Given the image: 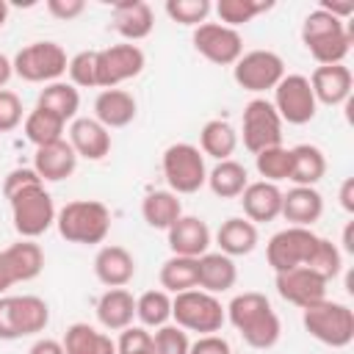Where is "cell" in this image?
I'll use <instances>...</instances> for the list:
<instances>
[{"instance_id": "cell-1", "label": "cell", "mask_w": 354, "mask_h": 354, "mask_svg": "<svg viewBox=\"0 0 354 354\" xmlns=\"http://www.w3.org/2000/svg\"><path fill=\"white\" fill-rule=\"evenodd\" d=\"M224 313L246 346H252V348L277 346V340L282 335V324H279V315L274 313L271 301L263 293L243 290V293L232 296V301L224 307Z\"/></svg>"}, {"instance_id": "cell-2", "label": "cell", "mask_w": 354, "mask_h": 354, "mask_svg": "<svg viewBox=\"0 0 354 354\" xmlns=\"http://www.w3.org/2000/svg\"><path fill=\"white\" fill-rule=\"evenodd\" d=\"M301 41L318 61V66L343 64L351 50V30H346L343 19L326 14L324 8H315L301 22Z\"/></svg>"}, {"instance_id": "cell-3", "label": "cell", "mask_w": 354, "mask_h": 354, "mask_svg": "<svg viewBox=\"0 0 354 354\" xmlns=\"http://www.w3.org/2000/svg\"><path fill=\"white\" fill-rule=\"evenodd\" d=\"M55 227L64 241L94 246L111 232V210L97 199H75L55 213Z\"/></svg>"}, {"instance_id": "cell-4", "label": "cell", "mask_w": 354, "mask_h": 354, "mask_svg": "<svg viewBox=\"0 0 354 354\" xmlns=\"http://www.w3.org/2000/svg\"><path fill=\"white\" fill-rule=\"evenodd\" d=\"M301 324L310 332V337H315L318 343L332 346V348H343L354 340V313L343 301L321 299L318 304L304 307Z\"/></svg>"}, {"instance_id": "cell-5", "label": "cell", "mask_w": 354, "mask_h": 354, "mask_svg": "<svg viewBox=\"0 0 354 354\" xmlns=\"http://www.w3.org/2000/svg\"><path fill=\"white\" fill-rule=\"evenodd\" d=\"M171 318L185 332L213 335V332H218L224 326L227 313H224L221 301L213 293L191 288V290H183V293L171 296Z\"/></svg>"}, {"instance_id": "cell-6", "label": "cell", "mask_w": 354, "mask_h": 354, "mask_svg": "<svg viewBox=\"0 0 354 354\" xmlns=\"http://www.w3.org/2000/svg\"><path fill=\"white\" fill-rule=\"evenodd\" d=\"M50 324V307L44 299L25 296H0V340H19L28 335L44 332Z\"/></svg>"}, {"instance_id": "cell-7", "label": "cell", "mask_w": 354, "mask_h": 354, "mask_svg": "<svg viewBox=\"0 0 354 354\" xmlns=\"http://www.w3.org/2000/svg\"><path fill=\"white\" fill-rule=\"evenodd\" d=\"M8 205H11L14 230L28 241H36L39 235H44L55 224V213L58 210H55L53 196L47 194L44 183L17 191L14 196H8Z\"/></svg>"}, {"instance_id": "cell-8", "label": "cell", "mask_w": 354, "mask_h": 354, "mask_svg": "<svg viewBox=\"0 0 354 354\" xmlns=\"http://www.w3.org/2000/svg\"><path fill=\"white\" fill-rule=\"evenodd\" d=\"M163 177L169 183L171 194H196L207 183V169H205V155L194 144H171L163 152Z\"/></svg>"}, {"instance_id": "cell-9", "label": "cell", "mask_w": 354, "mask_h": 354, "mask_svg": "<svg viewBox=\"0 0 354 354\" xmlns=\"http://www.w3.org/2000/svg\"><path fill=\"white\" fill-rule=\"evenodd\" d=\"M14 75L28 80V83H55L64 72H66V53L61 44L55 41H33L28 47H22L14 58Z\"/></svg>"}, {"instance_id": "cell-10", "label": "cell", "mask_w": 354, "mask_h": 354, "mask_svg": "<svg viewBox=\"0 0 354 354\" xmlns=\"http://www.w3.org/2000/svg\"><path fill=\"white\" fill-rule=\"evenodd\" d=\"M241 138L252 155L282 144V119L268 100L254 97L246 102L243 119H241Z\"/></svg>"}, {"instance_id": "cell-11", "label": "cell", "mask_w": 354, "mask_h": 354, "mask_svg": "<svg viewBox=\"0 0 354 354\" xmlns=\"http://www.w3.org/2000/svg\"><path fill=\"white\" fill-rule=\"evenodd\" d=\"M318 238L310 227H285L279 232L271 235V241L266 243V257L268 266L274 268V274L288 271V268H299L307 266V260L313 257Z\"/></svg>"}, {"instance_id": "cell-12", "label": "cell", "mask_w": 354, "mask_h": 354, "mask_svg": "<svg viewBox=\"0 0 354 354\" xmlns=\"http://www.w3.org/2000/svg\"><path fill=\"white\" fill-rule=\"evenodd\" d=\"M232 77L243 91H268L285 77V61L274 50H249L232 64Z\"/></svg>"}, {"instance_id": "cell-13", "label": "cell", "mask_w": 354, "mask_h": 354, "mask_svg": "<svg viewBox=\"0 0 354 354\" xmlns=\"http://www.w3.org/2000/svg\"><path fill=\"white\" fill-rule=\"evenodd\" d=\"M271 105L279 113V119L288 124H307V122H313V116L318 111L315 94H313L310 80L304 75H285L274 86Z\"/></svg>"}, {"instance_id": "cell-14", "label": "cell", "mask_w": 354, "mask_h": 354, "mask_svg": "<svg viewBox=\"0 0 354 354\" xmlns=\"http://www.w3.org/2000/svg\"><path fill=\"white\" fill-rule=\"evenodd\" d=\"M147 58L138 44H111L105 50H97V86L100 88H116L124 80H133L141 75Z\"/></svg>"}, {"instance_id": "cell-15", "label": "cell", "mask_w": 354, "mask_h": 354, "mask_svg": "<svg viewBox=\"0 0 354 354\" xmlns=\"http://www.w3.org/2000/svg\"><path fill=\"white\" fill-rule=\"evenodd\" d=\"M194 50L218 66H232L243 55V39L235 28H227L221 22H202L194 28Z\"/></svg>"}, {"instance_id": "cell-16", "label": "cell", "mask_w": 354, "mask_h": 354, "mask_svg": "<svg viewBox=\"0 0 354 354\" xmlns=\"http://www.w3.org/2000/svg\"><path fill=\"white\" fill-rule=\"evenodd\" d=\"M274 285H277V293L285 301H290V304H296V307L304 310V307H313L321 299H326V285L329 282L321 279L315 271L299 266V268L279 271L277 279H274Z\"/></svg>"}, {"instance_id": "cell-17", "label": "cell", "mask_w": 354, "mask_h": 354, "mask_svg": "<svg viewBox=\"0 0 354 354\" xmlns=\"http://www.w3.org/2000/svg\"><path fill=\"white\" fill-rule=\"evenodd\" d=\"M310 88L315 94V102L324 105H343L351 97V69L346 64H329V66H315L313 75L307 77Z\"/></svg>"}, {"instance_id": "cell-18", "label": "cell", "mask_w": 354, "mask_h": 354, "mask_svg": "<svg viewBox=\"0 0 354 354\" xmlns=\"http://www.w3.org/2000/svg\"><path fill=\"white\" fill-rule=\"evenodd\" d=\"M77 158L86 160H102L111 152V133L94 119V116H77L69 124V138Z\"/></svg>"}, {"instance_id": "cell-19", "label": "cell", "mask_w": 354, "mask_h": 354, "mask_svg": "<svg viewBox=\"0 0 354 354\" xmlns=\"http://www.w3.org/2000/svg\"><path fill=\"white\" fill-rule=\"evenodd\" d=\"M33 169H36V174H39L44 183H61V180H66V177L75 174V169H77V155H75L72 144H69L66 138H61V141L36 147Z\"/></svg>"}, {"instance_id": "cell-20", "label": "cell", "mask_w": 354, "mask_h": 354, "mask_svg": "<svg viewBox=\"0 0 354 354\" xmlns=\"http://www.w3.org/2000/svg\"><path fill=\"white\" fill-rule=\"evenodd\" d=\"M166 238H169L171 254H180V257H202L210 246V230L196 216H180L166 230Z\"/></svg>"}, {"instance_id": "cell-21", "label": "cell", "mask_w": 354, "mask_h": 354, "mask_svg": "<svg viewBox=\"0 0 354 354\" xmlns=\"http://www.w3.org/2000/svg\"><path fill=\"white\" fill-rule=\"evenodd\" d=\"M138 113V102L130 91L124 88H102L94 100V119L105 130L127 127Z\"/></svg>"}, {"instance_id": "cell-22", "label": "cell", "mask_w": 354, "mask_h": 354, "mask_svg": "<svg viewBox=\"0 0 354 354\" xmlns=\"http://www.w3.org/2000/svg\"><path fill=\"white\" fill-rule=\"evenodd\" d=\"M279 216L290 221V227H313L324 216V196L313 185H293L288 194H282Z\"/></svg>"}, {"instance_id": "cell-23", "label": "cell", "mask_w": 354, "mask_h": 354, "mask_svg": "<svg viewBox=\"0 0 354 354\" xmlns=\"http://www.w3.org/2000/svg\"><path fill=\"white\" fill-rule=\"evenodd\" d=\"M152 28H155V14H152L149 3H144V0L113 3V30L122 39H127L130 44L147 39L152 33Z\"/></svg>"}, {"instance_id": "cell-24", "label": "cell", "mask_w": 354, "mask_h": 354, "mask_svg": "<svg viewBox=\"0 0 354 354\" xmlns=\"http://www.w3.org/2000/svg\"><path fill=\"white\" fill-rule=\"evenodd\" d=\"M94 274L105 288H124L136 277V257L116 243H108L94 257Z\"/></svg>"}, {"instance_id": "cell-25", "label": "cell", "mask_w": 354, "mask_h": 354, "mask_svg": "<svg viewBox=\"0 0 354 354\" xmlns=\"http://www.w3.org/2000/svg\"><path fill=\"white\" fill-rule=\"evenodd\" d=\"M238 279V268L235 260L221 254V252H205L202 257H196V288L205 293H224L235 285Z\"/></svg>"}, {"instance_id": "cell-26", "label": "cell", "mask_w": 354, "mask_h": 354, "mask_svg": "<svg viewBox=\"0 0 354 354\" xmlns=\"http://www.w3.org/2000/svg\"><path fill=\"white\" fill-rule=\"evenodd\" d=\"M241 205H243V213L252 224H260V221H274L282 210V191L277 183H266V180H257V183H249L241 194Z\"/></svg>"}, {"instance_id": "cell-27", "label": "cell", "mask_w": 354, "mask_h": 354, "mask_svg": "<svg viewBox=\"0 0 354 354\" xmlns=\"http://www.w3.org/2000/svg\"><path fill=\"white\" fill-rule=\"evenodd\" d=\"M136 318V296L127 288H108L97 301V321L108 332H122L133 326Z\"/></svg>"}, {"instance_id": "cell-28", "label": "cell", "mask_w": 354, "mask_h": 354, "mask_svg": "<svg viewBox=\"0 0 354 354\" xmlns=\"http://www.w3.org/2000/svg\"><path fill=\"white\" fill-rule=\"evenodd\" d=\"M216 243H218L221 254H227V257L249 254L257 246V224H252L243 216H232V218L221 221V227L216 232Z\"/></svg>"}, {"instance_id": "cell-29", "label": "cell", "mask_w": 354, "mask_h": 354, "mask_svg": "<svg viewBox=\"0 0 354 354\" xmlns=\"http://www.w3.org/2000/svg\"><path fill=\"white\" fill-rule=\"evenodd\" d=\"M3 257H6V263L11 268L14 282H30L44 268V252H41V246L36 241H28V238L6 246L3 249Z\"/></svg>"}, {"instance_id": "cell-30", "label": "cell", "mask_w": 354, "mask_h": 354, "mask_svg": "<svg viewBox=\"0 0 354 354\" xmlns=\"http://www.w3.org/2000/svg\"><path fill=\"white\" fill-rule=\"evenodd\" d=\"M61 346H64V354H116V340H111V335L83 321L66 329Z\"/></svg>"}, {"instance_id": "cell-31", "label": "cell", "mask_w": 354, "mask_h": 354, "mask_svg": "<svg viewBox=\"0 0 354 354\" xmlns=\"http://www.w3.org/2000/svg\"><path fill=\"white\" fill-rule=\"evenodd\" d=\"M326 174V158L315 144L290 147V177L293 185H313Z\"/></svg>"}, {"instance_id": "cell-32", "label": "cell", "mask_w": 354, "mask_h": 354, "mask_svg": "<svg viewBox=\"0 0 354 354\" xmlns=\"http://www.w3.org/2000/svg\"><path fill=\"white\" fill-rule=\"evenodd\" d=\"M238 147V133L224 119H210L199 130V152L210 155L216 160H230V155Z\"/></svg>"}, {"instance_id": "cell-33", "label": "cell", "mask_w": 354, "mask_h": 354, "mask_svg": "<svg viewBox=\"0 0 354 354\" xmlns=\"http://www.w3.org/2000/svg\"><path fill=\"white\" fill-rule=\"evenodd\" d=\"M141 216L152 230H169L183 216V205L171 191H149L141 199Z\"/></svg>"}, {"instance_id": "cell-34", "label": "cell", "mask_w": 354, "mask_h": 354, "mask_svg": "<svg viewBox=\"0 0 354 354\" xmlns=\"http://www.w3.org/2000/svg\"><path fill=\"white\" fill-rule=\"evenodd\" d=\"M36 108H44L50 113H55L58 119L69 122V119H77V108H80V94L72 83H64V80H55V83H47L41 91H39V100H36Z\"/></svg>"}, {"instance_id": "cell-35", "label": "cell", "mask_w": 354, "mask_h": 354, "mask_svg": "<svg viewBox=\"0 0 354 354\" xmlns=\"http://www.w3.org/2000/svg\"><path fill=\"white\" fill-rule=\"evenodd\" d=\"M207 185L218 199H235L243 194V188L249 185V174L246 166H241L238 160H218L210 171H207Z\"/></svg>"}, {"instance_id": "cell-36", "label": "cell", "mask_w": 354, "mask_h": 354, "mask_svg": "<svg viewBox=\"0 0 354 354\" xmlns=\"http://www.w3.org/2000/svg\"><path fill=\"white\" fill-rule=\"evenodd\" d=\"M160 288L166 293H183V290H191L196 288V257H180V254H171L163 266H160Z\"/></svg>"}, {"instance_id": "cell-37", "label": "cell", "mask_w": 354, "mask_h": 354, "mask_svg": "<svg viewBox=\"0 0 354 354\" xmlns=\"http://www.w3.org/2000/svg\"><path fill=\"white\" fill-rule=\"evenodd\" d=\"M136 318L141 321L144 329H158L166 326L171 318V293H166L163 288L147 290L136 299Z\"/></svg>"}, {"instance_id": "cell-38", "label": "cell", "mask_w": 354, "mask_h": 354, "mask_svg": "<svg viewBox=\"0 0 354 354\" xmlns=\"http://www.w3.org/2000/svg\"><path fill=\"white\" fill-rule=\"evenodd\" d=\"M22 127H25V136H28L30 144L44 147V144H53V141H61V138H64L66 122L58 119L55 113L44 111V108H33V111L22 119Z\"/></svg>"}, {"instance_id": "cell-39", "label": "cell", "mask_w": 354, "mask_h": 354, "mask_svg": "<svg viewBox=\"0 0 354 354\" xmlns=\"http://www.w3.org/2000/svg\"><path fill=\"white\" fill-rule=\"evenodd\" d=\"M213 8H216V14H218V22H221V25L238 28V25L252 22L257 14L274 8V3H271V0H218Z\"/></svg>"}, {"instance_id": "cell-40", "label": "cell", "mask_w": 354, "mask_h": 354, "mask_svg": "<svg viewBox=\"0 0 354 354\" xmlns=\"http://www.w3.org/2000/svg\"><path fill=\"white\" fill-rule=\"evenodd\" d=\"M254 166H257V174L266 183L288 180L290 177V149L282 147V144L279 147H268V149L254 155Z\"/></svg>"}, {"instance_id": "cell-41", "label": "cell", "mask_w": 354, "mask_h": 354, "mask_svg": "<svg viewBox=\"0 0 354 354\" xmlns=\"http://www.w3.org/2000/svg\"><path fill=\"white\" fill-rule=\"evenodd\" d=\"M304 268L315 271L321 279L329 282V279H335V277L340 274V268H343V254H340V249H337L332 241L318 238V246H315V252H313V257L307 260Z\"/></svg>"}, {"instance_id": "cell-42", "label": "cell", "mask_w": 354, "mask_h": 354, "mask_svg": "<svg viewBox=\"0 0 354 354\" xmlns=\"http://www.w3.org/2000/svg\"><path fill=\"white\" fill-rule=\"evenodd\" d=\"M210 11H213L210 0H169L166 3L169 19L180 25H191V28H199L202 22H207Z\"/></svg>"}, {"instance_id": "cell-43", "label": "cell", "mask_w": 354, "mask_h": 354, "mask_svg": "<svg viewBox=\"0 0 354 354\" xmlns=\"http://www.w3.org/2000/svg\"><path fill=\"white\" fill-rule=\"evenodd\" d=\"M69 72V83L77 88H91L97 86V50H80L69 58L66 64Z\"/></svg>"}, {"instance_id": "cell-44", "label": "cell", "mask_w": 354, "mask_h": 354, "mask_svg": "<svg viewBox=\"0 0 354 354\" xmlns=\"http://www.w3.org/2000/svg\"><path fill=\"white\" fill-rule=\"evenodd\" d=\"M152 343H155V354H188V348H191L188 332L180 329L177 324L158 326L152 332Z\"/></svg>"}, {"instance_id": "cell-45", "label": "cell", "mask_w": 354, "mask_h": 354, "mask_svg": "<svg viewBox=\"0 0 354 354\" xmlns=\"http://www.w3.org/2000/svg\"><path fill=\"white\" fill-rule=\"evenodd\" d=\"M116 354H155L152 332L144 326H127L119 332L116 340Z\"/></svg>"}, {"instance_id": "cell-46", "label": "cell", "mask_w": 354, "mask_h": 354, "mask_svg": "<svg viewBox=\"0 0 354 354\" xmlns=\"http://www.w3.org/2000/svg\"><path fill=\"white\" fill-rule=\"evenodd\" d=\"M19 124H22V100L14 91L0 88V133H11Z\"/></svg>"}, {"instance_id": "cell-47", "label": "cell", "mask_w": 354, "mask_h": 354, "mask_svg": "<svg viewBox=\"0 0 354 354\" xmlns=\"http://www.w3.org/2000/svg\"><path fill=\"white\" fill-rule=\"evenodd\" d=\"M44 180L36 174V169L33 166H19V169H11L8 174H6V180H3V196L8 199V196H14L17 191H22V188H30V185H41Z\"/></svg>"}, {"instance_id": "cell-48", "label": "cell", "mask_w": 354, "mask_h": 354, "mask_svg": "<svg viewBox=\"0 0 354 354\" xmlns=\"http://www.w3.org/2000/svg\"><path fill=\"white\" fill-rule=\"evenodd\" d=\"M188 354H232V348H230L227 337H221V335L213 332V335H199L191 343Z\"/></svg>"}, {"instance_id": "cell-49", "label": "cell", "mask_w": 354, "mask_h": 354, "mask_svg": "<svg viewBox=\"0 0 354 354\" xmlns=\"http://www.w3.org/2000/svg\"><path fill=\"white\" fill-rule=\"evenodd\" d=\"M47 11L55 19L69 22V19H75V17H80L86 11V3L83 0H47Z\"/></svg>"}, {"instance_id": "cell-50", "label": "cell", "mask_w": 354, "mask_h": 354, "mask_svg": "<svg viewBox=\"0 0 354 354\" xmlns=\"http://www.w3.org/2000/svg\"><path fill=\"white\" fill-rule=\"evenodd\" d=\"M318 8H324L326 14H332V17H337V19H348V17L354 14V3H351V0H343V3L321 0V6H318Z\"/></svg>"}, {"instance_id": "cell-51", "label": "cell", "mask_w": 354, "mask_h": 354, "mask_svg": "<svg viewBox=\"0 0 354 354\" xmlns=\"http://www.w3.org/2000/svg\"><path fill=\"white\" fill-rule=\"evenodd\" d=\"M28 354H64V346H61V340H53V337H39L30 348H28Z\"/></svg>"}, {"instance_id": "cell-52", "label": "cell", "mask_w": 354, "mask_h": 354, "mask_svg": "<svg viewBox=\"0 0 354 354\" xmlns=\"http://www.w3.org/2000/svg\"><path fill=\"white\" fill-rule=\"evenodd\" d=\"M340 207L346 213H354V177H346L343 185H340Z\"/></svg>"}, {"instance_id": "cell-53", "label": "cell", "mask_w": 354, "mask_h": 354, "mask_svg": "<svg viewBox=\"0 0 354 354\" xmlns=\"http://www.w3.org/2000/svg\"><path fill=\"white\" fill-rule=\"evenodd\" d=\"M11 285H17V282H14L11 268H8V263H6V257H3V252H0V296H3Z\"/></svg>"}, {"instance_id": "cell-54", "label": "cell", "mask_w": 354, "mask_h": 354, "mask_svg": "<svg viewBox=\"0 0 354 354\" xmlns=\"http://www.w3.org/2000/svg\"><path fill=\"white\" fill-rule=\"evenodd\" d=\"M11 75H14V64H11V58H8V55H3V53H0V88L11 80Z\"/></svg>"}, {"instance_id": "cell-55", "label": "cell", "mask_w": 354, "mask_h": 354, "mask_svg": "<svg viewBox=\"0 0 354 354\" xmlns=\"http://www.w3.org/2000/svg\"><path fill=\"white\" fill-rule=\"evenodd\" d=\"M351 230H354V221H348V224H346V230H343V249H346V252H354V243H351Z\"/></svg>"}, {"instance_id": "cell-56", "label": "cell", "mask_w": 354, "mask_h": 354, "mask_svg": "<svg viewBox=\"0 0 354 354\" xmlns=\"http://www.w3.org/2000/svg\"><path fill=\"white\" fill-rule=\"evenodd\" d=\"M8 11H11V8H8V3H6V0H0V28H3V25H6V19H8Z\"/></svg>"}]
</instances>
